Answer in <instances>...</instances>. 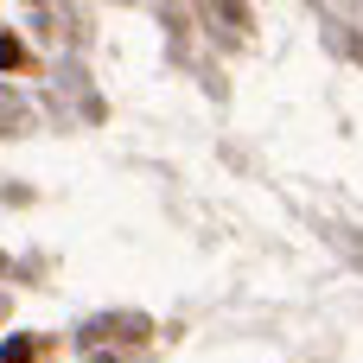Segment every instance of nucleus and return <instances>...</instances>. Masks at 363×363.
Wrapping results in <instances>:
<instances>
[{
	"label": "nucleus",
	"mask_w": 363,
	"mask_h": 363,
	"mask_svg": "<svg viewBox=\"0 0 363 363\" xmlns=\"http://www.w3.org/2000/svg\"><path fill=\"white\" fill-rule=\"evenodd\" d=\"M0 64H26V51H19L13 38H0Z\"/></svg>",
	"instance_id": "obj_1"
}]
</instances>
